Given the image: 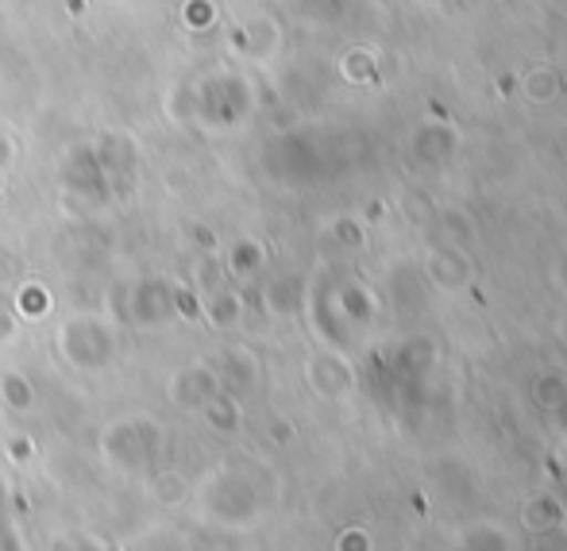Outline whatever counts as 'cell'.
<instances>
[{"label":"cell","instance_id":"1","mask_svg":"<svg viewBox=\"0 0 567 551\" xmlns=\"http://www.w3.org/2000/svg\"><path fill=\"white\" fill-rule=\"evenodd\" d=\"M93 158H97L105 170L120 174L124 166L140 163V143H135V135H127V132H105L97 139V147H93Z\"/></svg>","mask_w":567,"mask_h":551},{"label":"cell","instance_id":"4","mask_svg":"<svg viewBox=\"0 0 567 551\" xmlns=\"http://www.w3.org/2000/svg\"><path fill=\"white\" fill-rule=\"evenodd\" d=\"M537 397L556 409V405H564V397H567V382L560 378V374H548V378L537 382Z\"/></svg>","mask_w":567,"mask_h":551},{"label":"cell","instance_id":"2","mask_svg":"<svg viewBox=\"0 0 567 551\" xmlns=\"http://www.w3.org/2000/svg\"><path fill=\"white\" fill-rule=\"evenodd\" d=\"M278 23L270 15H255V20H244L239 28V43H244V54L255 62H267L270 54L278 51Z\"/></svg>","mask_w":567,"mask_h":551},{"label":"cell","instance_id":"3","mask_svg":"<svg viewBox=\"0 0 567 551\" xmlns=\"http://www.w3.org/2000/svg\"><path fill=\"white\" fill-rule=\"evenodd\" d=\"M560 74H556L553 66H537V70H529L525 74V82H522V90H525V97L529 101H537V105H548V101H556L560 97Z\"/></svg>","mask_w":567,"mask_h":551},{"label":"cell","instance_id":"5","mask_svg":"<svg viewBox=\"0 0 567 551\" xmlns=\"http://www.w3.org/2000/svg\"><path fill=\"white\" fill-rule=\"evenodd\" d=\"M209 20H213V4L209 0H189L186 4V28H209Z\"/></svg>","mask_w":567,"mask_h":551}]
</instances>
